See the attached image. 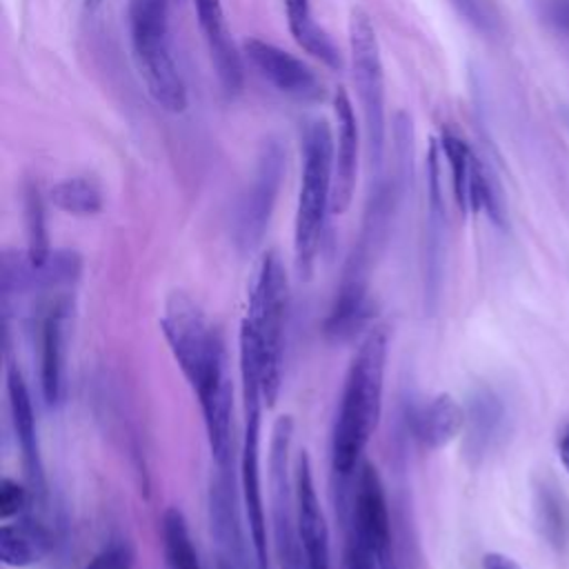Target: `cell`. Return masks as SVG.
I'll return each instance as SVG.
<instances>
[{"instance_id": "6", "label": "cell", "mask_w": 569, "mask_h": 569, "mask_svg": "<svg viewBox=\"0 0 569 569\" xmlns=\"http://www.w3.org/2000/svg\"><path fill=\"white\" fill-rule=\"evenodd\" d=\"M129 36L149 96L164 111L187 109V87L171 56L169 0H129Z\"/></svg>"}, {"instance_id": "19", "label": "cell", "mask_w": 569, "mask_h": 569, "mask_svg": "<svg viewBox=\"0 0 569 569\" xmlns=\"http://www.w3.org/2000/svg\"><path fill=\"white\" fill-rule=\"evenodd\" d=\"M53 549V533L31 511L2 522L0 560L11 569H27L42 562Z\"/></svg>"}, {"instance_id": "32", "label": "cell", "mask_w": 569, "mask_h": 569, "mask_svg": "<svg viewBox=\"0 0 569 569\" xmlns=\"http://www.w3.org/2000/svg\"><path fill=\"white\" fill-rule=\"evenodd\" d=\"M84 4H87V9H96L102 4V0H84Z\"/></svg>"}, {"instance_id": "30", "label": "cell", "mask_w": 569, "mask_h": 569, "mask_svg": "<svg viewBox=\"0 0 569 569\" xmlns=\"http://www.w3.org/2000/svg\"><path fill=\"white\" fill-rule=\"evenodd\" d=\"M482 569H520V565L500 551H489L482 556Z\"/></svg>"}, {"instance_id": "12", "label": "cell", "mask_w": 569, "mask_h": 569, "mask_svg": "<svg viewBox=\"0 0 569 569\" xmlns=\"http://www.w3.org/2000/svg\"><path fill=\"white\" fill-rule=\"evenodd\" d=\"M251 67L280 93L298 102H320L325 98V84L311 67L291 56L289 51L260 40L249 38L242 44Z\"/></svg>"}, {"instance_id": "26", "label": "cell", "mask_w": 569, "mask_h": 569, "mask_svg": "<svg viewBox=\"0 0 569 569\" xmlns=\"http://www.w3.org/2000/svg\"><path fill=\"white\" fill-rule=\"evenodd\" d=\"M82 569H133V549L124 538L102 545Z\"/></svg>"}, {"instance_id": "14", "label": "cell", "mask_w": 569, "mask_h": 569, "mask_svg": "<svg viewBox=\"0 0 569 569\" xmlns=\"http://www.w3.org/2000/svg\"><path fill=\"white\" fill-rule=\"evenodd\" d=\"M4 380H7L11 427H13L18 449H20L27 485L31 487L36 502H40L47 496V478H44V462H42V447H40V436H38L33 400H31L29 387L24 382V376L16 362H7Z\"/></svg>"}, {"instance_id": "15", "label": "cell", "mask_w": 569, "mask_h": 569, "mask_svg": "<svg viewBox=\"0 0 569 569\" xmlns=\"http://www.w3.org/2000/svg\"><path fill=\"white\" fill-rule=\"evenodd\" d=\"M69 298L56 293L47 300L40 325V391L49 409H56L64 398V371H67V327H69Z\"/></svg>"}, {"instance_id": "27", "label": "cell", "mask_w": 569, "mask_h": 569, "mask_svg": "<svg viewBox=\"0 0 569 569\" xmlns=\"http://www.w3.org/2000/svg\"><path fill=\"white\" fill-rule=\"evenodd\" d=\"M540 522L545 529V536L553 542L560 545L565 542V529H567V518H565V509L558 500L556 493H551L547 487H542L540 491Z\"/></svg>"}, {"instance_id": "23", "label": "cell", "mask_w": 569, "mask_h": 569, "mask_svg": "<svg viewBox=\"0 0 569 569\" xmlns=\"http://www.w3.org/2000/svg\"><path fill=\"white\" fill-rule=\"evenodd\" d=\"M49 202L69 216H96L102 209V191L89 178H67L51 187Z\"/></svg>"}, {"instance_id": "5", "label": "cell", "mask_w": 569, "mask_h": 569, "mask_svg": "<svg viewBox=\"0 0 569 569\" xmlns=\"http://www.w3.org/2000/svg\"><path fill=\"white\" fill-rule=\"evenodd\" d=\"M238 369L242 389V447H240V493L247 531L256 551L258 569H269V536H267V511L262 493L260 471V425L262 409L267 405L262 391V376L258 369L251 345L238 338Z\"/></svg>"}, {"instance_id": "1", "label": "cell", "mask_w": 569, "mask_h": 569, "mask_svg": "<svg viewBox=\"0 0 569 569\" xmlns=\"http://www.w3.org/2000/svg\"><path fill=\"white\" fill-rule=\"evenodd\" d=\"M160 331L191 387L218 471L229 476L233 462V387L222 333L204 309L182 291L164 300Z\"/></svg>"}, {"instance_id": "11", "label": "cell", "mask_w": 569, "mask_h": 569, "mask_svg": "<svg viewBox=\"0 0 569 569\" xmlns=\"http://www.w3.org/2000/svg\"><path fill=\"white\" fill-rule=\"evenodd\" d=\"M293 480H296L300 569H331L329 525L316 491L311 460L305 449L298 451L293 458Z\"/></svg>"}, {"instance_id": "29", "label": "cell", "mask_w": 569, "mask_h": 569, "mask_svg": "<svg viewBox=\"0 0 569 569\" xmlns=\"http://www.w3.org/2000/svg\"><path fill=\"white\" fill-rule=\"evenodd\" d=\"M545 13L556 31L569 36V0H549Z\"/></svg>"}, {"instance_id": "8", "label": "cell", "mask_w": 569, "mask_h": 569, "mask_svg": "<svg viewBox=\"0 0 569 569\" xmlns=\"http://www.w3.org/2000/svg\"><path fill=\"white\" fill-rule=\"evenodd\" d=\"M349 53H351V78L362 109L367 158L373 169L382 164L385 151V71L380 58V44L371 18L360 7L349 13Z\"/></svg>"}, {"instance_id": "13", "label": "cell", "mask_w": 569, "mask_h": 569, "mask_svg": "<svg viewBox=\"0 0 569 569\" xmlns=\"http://www.w3.org/2000/svg\"><path fill=\"white\" fill-rule=\"evenodd\" d=\"M440 153L449 164L451 173V189L456 204L460 211H480L485 209L496 222H500V204L498 196L491 187V180L482 167V162L476 158L471 147L456 133L442 131L440 140Z\"/></svg>"}, {"instance_id": "17", "label": "cell", "mask_w": 569, "mask_h": 569, "mask_svg": "<svg viewBox=\"0 0 569 569\" xmlns=\"http://www.w3.org/2000/svg\"><path fill=\"white\" fill-rule=\"evenodd\" d=\"M198 24L202 29L211 64L216 69L218 82L224 91V96L233 98L242 89V60L240 53L229 36L222 0H193Z\"/></svg>"}, {"instance_id": "24", "label": "cell", "mask_w": 569, "mask_h": 569, "mask_svg": "<svg viewBox=\"0 0 569 569\" xmlns=\"http://www.w3.org/2000/svg\"><path fill=\"white\" fill-rule=\"evenodd\" d=\"M24 220H27V251L24 253L33 264H42L53 249L49 247V236H47L44 202H42L38 184H33V182H29L24 189Z\"/></svg>"}, {"instance_id": "25", "label": "cell", "mask_w": 569, "mask_h": 569, "mask_svg": "<svg viewBox=\"0 0 569 569\" xmlns=\"http://www.w3.org/2000/svg\"><path fill=\"white\" fill-rule=\"evenodd\" d=\"M36 505V496L29 485H22L9 476L0 480V518L2 522L29 513Z\"/></svg>"}, {"instance_id": "31", "label": "cell", "mask_w": 569, "mask_h": 569, "mask_svg": "<svg viewBox=\"0 0 569 569\" xmlns=\"http://www.w3.org/2000/svg\"><path fill=\"white\" fill-rule=\"evenodd\" d=\"M558 456H560V462H562L565 471L569 473V425L560 431V438H558Z\"/></svg>"}, {"instance_id": "2", "label": "cell", "mask_w": 569, "mask_h": 569, "mask_svg": "<svg viewBox=\"0 0 569 569\" xmlns=\"http://www.w3.org/2000/svg\"><path fill=\"white\" fill-rule=\"evenodd\" d=\"M387 353V329L371 327L360 340L345 371L329 445L331 471L342 482L353 480L358 467L362 465L365 449L378 427L382 411Z\"/></svg>"}, {"instance_id": "20", "label": "cell", "mask_w": 569, "mask_h": 569, "mask_svg": "<svg viewBox=\"0 0 569 569\" xmlns=\"http://www.w3.org/2000/svg\"><path fill=\"white\" fill-rule=\"evenodd\" d=\"M465 429V405L451 393H436L411 413V431L420 447L438 451L453 442Z\"/></svg>"}, {"instance_id": "10", "label": "cell", "mask_w": 569, "mask_h": 569, "mask_svg": "<svg viewBox=\"0 0 569 569\" xmlns=\"http://www.w3.org/2000/svg\"><path fill=\"white\" fill-rule=\"evenodd\" d=\"M284 176V149L278 140H267L258 153L251 182L238 200L233 238L242 251H253L271 220V211Z\"/></svg>"}, {"instance_id": "18", "label": "cell", "mask_w": 569, "mask_h": 569, "mask_svg": "<svg viewBox=\"0 0 569 569\" xmlns=\"http://www.w3.org/2000/svg\"><path fill=\"white\" fill-rule=\"evenodd\" d=\"M507 409L491 387H476L465 405L462 451L469 462H480L498 442L505 427Z\"/></svg>"}, {"instance_id": "3", "label": "cell", "mask_w": 569, "mask_h": 569, "mask_svg": "<svg viewBox=\"0 0 569 569\" xmlns=\"http://www.w3.org/2000/svg\"><path fill=\"white\" fill-rule=\"evenodd\" d=\"M289 316V280L278 251H267L258 267L249 291V305L240 322L244 338L258 360L267 407H273L282 389L284 342Z\"/></svg>"}, {"instance_id": "16", "label": "cell", "mask_w": 569, "mask_h": 569, "mask_svg": "<svg viewBox=\"0 0 569 569\" xmlns=\"http://www.w3.org/2000/svg\"><path fill=\"white\" fill-rule=\"evenodd\" d=\"M333 113L338 124V147L333 151L331 213H345L353 200L358 171V122L351 100L342 87L333 93Z\"/></svg>"}, {"instance_id": "4", "label": "cell", "mask_w": 569, "mask_h": 569, "mask_svg": "<svg viewBox=\"0 0 569 569\" xmlns=\"http://www.w3.org/2000/svg\"><path fill=\"white\" fill-rule=\"evenodd\" d=\"M333 140L325 120H313L302 133V171L293 222V262L300 278H311L322 244L333 189Z\"/></svg>"}, {"instance_id": "7", "label": "cell", "mask_w": 569, "mask_h": 569, "mask_svg": "<svg viewBox=\"0 0 569 569\" xmlns=\"http://www.w3.org/2000/svg\"><path fill=\"white\" fill-rule=\"evenodd\" d=\"M347 569H398L389 502L373 462L362 460L351 482Z\"/></svg>"}, {"instance_id": "22", "label": "cell", "mask_w": 569, "mask_h": 569, "mask_svg": "<svg viewBox=\"0 0 569 569\" xmlns=\"http://www.w3.org/2000/svg\"><path fill=\"white\" fill-rule=\"evenodd\" d=\"M160 536L167 569H204L189 522L178 507L164 509Z\"/></svg>"}, {"instance_id": "9", "label": "cell", "mask_w": 569, "mask_h": 569, "mask_svg": "<svg viewBox=\"0 0 569 569\" xmlns=\"http://www.w3.org/2000/svg\"><path fill=\"white\" fill-rule=\"evenodd\" d=\"M293 418L278 416L269 440V516L273 553L280 569H300L296 480H293Z\"/></svg>"}, {"instance_id": "28", "label": "cell", "mask_w": 569, "mask_h": 569, "mask_svg": "<svg viewBox=\"0 0 569 569\" xmlns=\"http://www.w3.org/2000/svg\"><path fill=\"white\" fill-rule=\"evenodd\" d=\"M451 4L465 16L467 22H471L478 31L491 33L496 16L491 11V4L487 0H451Z\"/></svg>"}, {"instance_id": "21", "label": "cell", "mask_w": 569, "mask_h": 569, "mask_svg": "<svg viewBox=\"0 0 569 569\" xmlns=\"http://www.w3.org/2000/svg\"><path fill=\"white\" fill-rule=\"evenodd\" d=\"M284 11H287V24L298 42L309 56L327 64L329 69H340L342 58L329 33L316 24L311 16V2L309 0H284Z\"/></svg>"}]
</instances>
